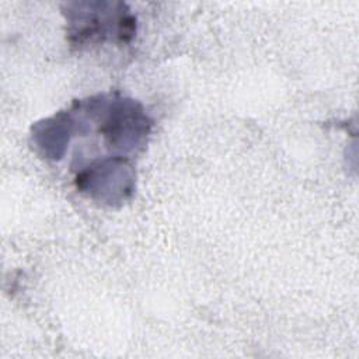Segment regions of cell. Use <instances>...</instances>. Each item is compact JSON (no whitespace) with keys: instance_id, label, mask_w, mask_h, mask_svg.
I'll list each match as a JSON object with an SVG mask.
<instances>
[{"instance_id":"6da1fadb","label":"cell","mask_w":359,"mask_h":359,"mask_svg":"<svg viewBox=\"0 0 359 359\" xmlns=\"http://www.w3.org/2000/svg\"><path fill=\"white\" fill-rule=\"evenodd\" d=\"M67 35L76 46L97 42H129L136 32V20L123 3L74 1L66 6Z\"/></svg>"},{"instance_id":"7a4b0ae2","label":"cell","mask_w":359,"mask_h":359,"mask_svg":"<svg viewBox=\"0 0 359 359\" xmlns=\"http://www.w3.org/2000/svg\"><path fill=\"white\" fill-rule=\"evenodd\" d=\"M150 122L142 108L132 100H114L105 105L100 132L112 149L132 151L143 144Z\"/></svg>"},{"instance_id":"3957f363","label":"cell","mask_w":359,"mask_h":359,"mask_svg":"<svg viewBox=\"0 0 359 359\" xmlns=\"http://www.w3.org/2000/svg\"><path fill=\"white\" fill-rule=\"evenodd\" d=\"M76 181L83 192L108 203L122 202L133 191L132 170L119 156L87 167Z\"/></svg>"}]
</instances>
